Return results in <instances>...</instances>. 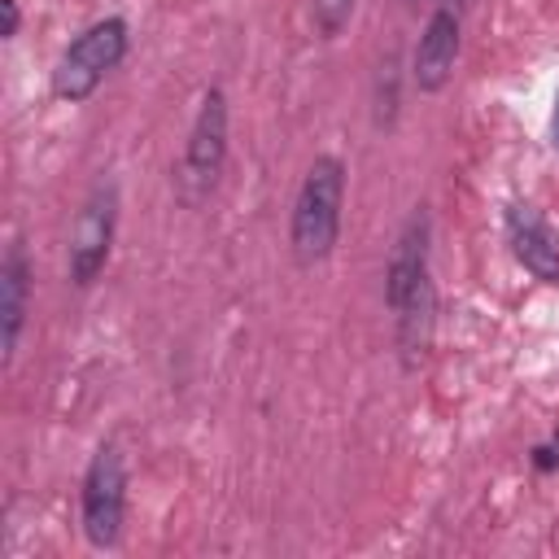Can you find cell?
Wrapping results in <instances>:
<instances>
[{"label": "cell", "mask_w": 559, "mask_h": 559, "mask_svg": "<svg viewBox=\"0 0 559 559\" xmlns=\"http://www.w3.org/2000/svg\"><path fill=\"white\" fill-rule=\"evenodd\" d=\"M341 210H345V162L323 153L301 175L288 218V249L301 266L323 262L341 240Z\"/></svg>", "instance_id": "obj_1"}, {"label": "cell", "mask_w": 559, "mask_h": 559, "mask_svg": "<svg viewBox=\"0 0 559 559\" xmlns=\"http://www.w3.org/2000/svg\"><path fill=\"white\" fill-rule=\"evenodd\" d=\"M127 44H131V31L122 17H96L92 26H83L52 66V96L70 105L87 100L105 83V74L127 57Z\"/></svg>", "instance_id": "obj_2"}, {"label": "cell", "mask_w": 559, "mask_h": 559, "mask_svg": "<svg viewBox=\"0 0 559 559\" xmlns=\"http://www.w3.org/2000/svg\"><path fill=\"white\" fill-rule=\"evenodd\" d=\"M227 96L223 87H205L201 105H197V118H192V131H188V148H183V162L175 170V197L197 210L210 201V192L218 188V175L227 166Z\"/></svg>", "instance_id": "obj_3"}, {"label": "cell", "mask_w": 559, "mask_h": 559, "mask_svg": "<svg viewBox=\"0 0 559 559\" xmlns=\"http://www.w3.org/2000/svg\"><path fill=\"white\" fill-rule=\"evenodd\" d=\"M83 537L92 550H114L127 520V463L114 441H100L83 472Z\"/></svg>", "instance_id": "obj_4"}, {"label": "cell", "mask_w": 559, "mask_h": 559, "mask_svg": "<svg viewBox=\"0 0 559 559\" xmlns=\"http://www.w3.org/2000/svg\"><path fill=\"white\" fill-rule=\"evenodd\" d=\"M114 231H118V183L96 179L74 214V227H70V284H79V288L96 284V275L109 262Z\"/></svg>", "instance_id": "obj_5"}, {"label": "cell", "mask_w": 559, "mask_h": 559, "mask_svg": "<svg viewBox=\"0 0 559 559\" xmlns=\"http://www.w3.org/2000/svg\"><path fill=\"white\" fill-rule=\"evenodd\" d=\"M432 288V218L428 205H415L393 240V253L384 262V306L397 314L411 297Z\"/></svg>", "instance_id": "obj_6"}, {"label": "cell", "mask_w": 559, "mask_h": 559, "mask_svg": "<svg viewBox=\"0 0 559 559\" xmlns=\"http://www.w3.org/2000/svg\"><path fill=\"white\" fill-rule=\"evenodd\" d=\"M459 48H463V17L459 9L450 4H437L419 31V44H415V57H411V79L419 92H441L450 79H454V66H459Z\"/></svg>", "instance_id": "obj_7"}, {"label": "cell", "mask_w": 559, "mask_h": 559, "mask_svg": "<svg viewBox=\"0 0 559 559\" xmlns=\"http://www.w3.org/2000/svg\"><path fill=\"white\" fill-rule=\"evenodd\" d=\"M507 245L533 280H542L546 288H559V236L533 205H520V201L507 205Z\"/></svg>", "instance_id": "obj_8"}, {"label": "cell", "mask_w": 559, "mask_h": 559, "mask_svg": "<svg viewBox=\"0 0 559 559\" xmlns=\"http://www.w3.org/2000/svg\"><path fill=\"white\" fill-rule=\"evenodd\" d=\"M26 306H31V262L22 240H9L4 262H0V349L4 362L17 354L22 328H26Z\"/></svg>", "instance_id": "obj_9"}, {"label": "cell", "mask_w": 559, "mask_h": 559, "mask_svg": "<svg viewBox=\"0 0 559 559\" xmlns=\"http://www.w3.org/2000/svg\"><path fill=\"white\" fill-rule=\"evenodd\" d=\"M371 105H376V127H393V118H397V57L380 61Z\"/></svg>", "instance_id": "obj_10"}, {"label": "cell", "mask_w": 559, "mask_h": 559, "mask_svg": "<svg viewBox=\"0 0 559 559\" xmlns=\"http://www.w3.org/2000/svg\"><path fill=\"white\" fill-rule=\"evenodd\" d=\"M354 4H358V0H310V22H314V31H319L323 39H336V35L349 26Z\"/></svg>", "instance_id": "obj_11"}, {"label": "cell", "mask_w": 559, "mask_h": 559, "mask_svg": "<svg viewBox=\"0 0 559 559\" xmlns=\"http://www.w3.org/2000/svg\"><path fill=\"white\" fill-rule=\"evenodd\" d=\"M0 17H4V22H0V35L13 39V35L22 31V9H17V0H0Z\"/></svg>", "instance_id": "obj_12"}, {"label": "cell", "mask_w": 559, "mask_h": 559, "mask_svg": "<svg viewBox=\"0 0 559 559\" xmlns=\"http://www.w3.org/2000/svg\"><path fill=\"white\" fill-rule=\"evenodd\" d=\"M550 140H555V148H559V92H555V118H550Z\"/></svg>", "instance_id": "obj_13"}, {"label": "cell", "mask_w": 559, "mask_h": 559, "mask_svg": "<svg viewBox=\"0 0 559 559\" xmlns=\"http://www.w3.org/2000/svg\"><path fill=\"white\" fill-rule=\"evenodd\" d=\"M555 445H559V437H555Z\"/></svg>", "instance_id": "obj_14"}]
</instances>
